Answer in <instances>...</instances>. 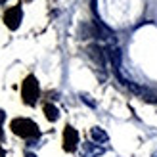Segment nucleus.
Here are the masks:
<instances>
[{"label": "nucleus", "mask_w": 157, "mask_h": 157, "mask_svg": "<svg viewBox=\"0 0 157 157\" xmlns=\"http://www.w3.org/2000/svg\"><path fill=\"white\" fill-rule=\"evenodd\" d=\"M23 98H25L27 104H35L38 98V84H36V78L33 75L27 77L25 82H23Z\"/></svg>", "instance_id": "nucleus-2"}, {"label": "nucleus", "mask_w": 157, "mask_h": 157, "mask_svg": "<svg viewBox=\"0 0 157 157\" xmlns=\"http://www.w3.org/2000/svg\"><path fill=\"white\" fill-rule=\"evenodd\" d=\"M90 136H92V140H96L98 144H104V142H107V132L105 130H101L100 127H94V128H90Z\"/></svg>", "instance_id": "nucleus-6"}, {"label": "nucleus", "mask_w": 157, "mask_h": 157, "mask_svg": "<svg viewBox=\"0 0 157 157\" xmlns=\"http://www.w3.org/2000/svg\"><path fill=\"white\" fill-rule=\"evenodd\" d=\"M153 157H157V153H153Z\"/></svg>", "instance_id": "nucleus-11"}, {"label": "nucleus", "mask_w": 157, "mask_h": 157, "mask_svg": "<svg viewBox=\"0 0 157 157\" xmlns=\"http://www.w3.org/2000/svg\"><path fill=\"white\" fill-rule=\"evenodd\" d=\"M12 128H13L15 134H19L23 138H35V136H38V127L33 121H29V119H15L12 123Z\"/></svg>", "instance_id": "nucleus-1"}, {"label": "nucleus", "mask_w": 157, "mask_h": 157, "mask_svg": "<svg viewBox=\"0 0 157 157\" xmlns=\"http://www.w3.org/2000/svg\"><path fill=\"white\" fill-rule=\"evenodd\" d=\"M44 113H46V119H48V121H58V119H59L58 107H54V105H50V104L44 105Z\"/></svg>", "instance_id": "nucleus-7"}, {"label": "nucleus", "mask_w": 157, "mask_h": 157, "mask_svg": "<svg viewBox=\"0 0 157 157\" xmlns=\"http://www.w3.org/2000/svg\"><path fill=\"white\" fill-rule=\"evenodd\" d=\"M104 153V147H98L94 144H82V155L84 157H96Z\"/></svg>", "instance_id": "nucleus-5"}, {"label": "nucleus", "mask_w": 157, "mask_h": 157, "mask_svg": "<svg viewBox=\"0 0 157 157\" xmlns=\"http://www.w3.org/2000/svg\"><path fill=\"white\" fill-rule=\"evenodd\" d=\"M4 121V111H0V123Z\"/></svg>", "instance_id": "nucleus-9"}, {"label": "nucleus", "mask_w": 157, "mask_h": 157, "mask_svg": "<svg viewBox=\"0 0 157 157\" xmlns=\"http://www.w3.org/2000/svg\"><path fill=\"white\" fill-rule=\"evenodd\" d=\"M25 157H36L35 153H25Z\"/></svg>", "instance_id": "nucleus-10"}, {"label": "nucleus", "mask_w": 157, "mask_h": 157, "mask_svg": "<svg viewBox=\"0 0 157 157\" xmlns=\"http://www.w3.org/2000/svg\"><path fill=\"white\" fill-rule=\"evenodd\" d=\"M81 100L84 101V104H88L90 107H94V105H96V104H94V101L90 100V96H86V94H81Z\"/></svg>", "instance_id": "nucleus-8"}, {"label": "nucleus", "mask_w": 157, "mask_h": 157, "mask_svg": "<svg viewBox=\"0 0 157 157\" xmlns=\"http://www.w3.org/2000/svg\"><path fill=\"white\" fill-rule=\"evenodd\" d=\"M21 17H23L21 6H13V8H10V10H6V13H4V23L13 31V29H17V27H19Z\"/></svg>", "instance_id": "nucleus-3"}, {"label": "nucleus", "mask_w": 157, "mask_h": 157, "mask_svg": "<svg viewBox=\"0 0 157 157\" xmlns=\"http://www.w3.org/2000/svg\"><path fill=\"white\" fill-rule=\"evenodd\" d=\"M63 142H65V151H75L78 144V134L73 127H65L63 132Z\"/></svg>", "instance_id": "nucleus-4"}]
</instances>
